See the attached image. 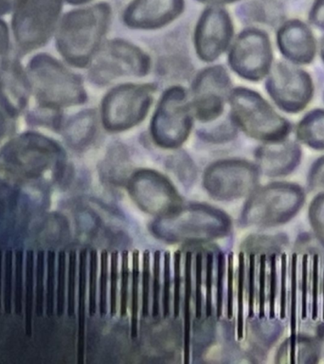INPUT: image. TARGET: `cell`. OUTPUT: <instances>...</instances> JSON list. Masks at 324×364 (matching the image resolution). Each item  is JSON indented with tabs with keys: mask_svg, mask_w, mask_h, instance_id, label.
<instances>
[{
	"mask_svg": "<svg viewBox=\"0 0 324 364\" xmlns=\"http://www.w3.org/2000/svg\"><path fill=\"white\" fill-rule=\"evenodd\" d=\"M111 19L110 6L105 2L76 9L65 14L57 31V48L75 67H85L98 53Z\"/></svg>",
	"mask_w": 324,
	"mask_h": 364,
	"instance_id": "obj_1",
	"label": "cell"
},
{
	"mask_svg": "<svg viewBox=\"0 0 324 364\" xmlns=\"http://www.w3.org/2000/svg\"><path fill=\"white\" fill-rule=\"evenodd\" d=\"M232 228L229 216L207 205L179 207L159 216L151 226L156 237L168 243H205L227 235Z\"/></svg>",
	"mask_w": 324,
	"mask_h": 364,
	"instance_id": "obj_2",
	"label": "cell"
},
{
	"mask_svg": "<svg viewBox=\"0 0 324 364\" xmlns=\"http://www.w3.org/2000/svg\"><path fill=\"white\" fill-rule=\"evenodd\" d=\"M306 202V192L301 185L272 182L250 193L242 210L241 224L264 230L284 226L300 213Z\"/></svg>",
	"mask_w": 324,
	"mask_h": 364,
	"instance_id": "obj_3",
	"label": "cell"
},
{
	"mask_svg": "<svg viewBox=\"0 0 324 364\" xmlns=\"http://www.w3.org/2000/svg\"><path fill=\"white\" fill-rule=\"evenodd\" d=\"M229 99L232 121L247 135L266 144L284 141L289 135L291 124L260 94L239 87L230 94Z\"/></svg>",
	"mask_w": 324,
	"mask_h": 364,
	"instance_id": "obj_4",
	"label": "cell"
},
{
	"mask_svg": "<svg viewBox=\"0 0 324 364\" xmlns=\"http://www.w3.org/2000/svg\"><path fill=\"white\" fill-rule=\"evenodd\" d=\"M28 76L42 105L59 108L87 101L82 80L50 56L34 57L28 65Z\"/></svg>",
	"mask_w": 324,
	"mask_h": 364,
	"instance_id": "obj_5",
	"label": "cell"
},
{
	"mask_svg": "<svg viewBox=\"0 0 324 364\" xmlns=\"http://www.w3.org/2000/svg\"><path fill=\"white\" fill-rule=\"evenodd\" d=\"M155 87L122 85L114 88L102 102V125L110 132H122L141 124L153 102Z\"/></svg>",
	"mask_w": 324,
	"mask_h": 364,
	"instance_id": "obj_6",
	"label": "cell"
},
{
	"mask_svg": "<svg viewBox=\"0 0 324 364\" xmlns=\"http://www.w3.org/2000/svg\"><path fill=\"white\" fill-rule=\"evenodd\" d=\"M193 127L187 93L180 87H173L161 96L152 122L151 135L156 145L175 149L183 144Z\"/></svg>",
	"mask_w": 324,
	"mask_h": 364,
	"instance_id": "obj_7",
	"label": "cell"
},
{
	"mask_svg": "<svg viewBox=\"0 0 324 364\" xmlns=\"http://www.w3.org/2000/svg\"><path fill=\"white\" fill-rule=\"evenodd\" d=\"M61 11L62 0H21L13 17L14 33L19 48L28 51L45 44Z\"/></svg>",
	"mask_w": 324,
	"mask_h": 364,
	"instance_id": "obj_8",
	"label": "cell"
},
{
	"mask_svg": "<svg viewBox=\"0 0 324 364\" xmlns=\"http://www.w3.org/2000/svg\"><path fill=\"white\" fill-rule=\"evenodd\" d=\"M150 67L149 56L141 48L122 40H113L95 54L90 77L95 84L105 85L124 77H144Z\"/></svg>",
	"mask_w": 324,
	"mask_h": 364,
	"instance_id": "obj_9",
	"label": "cell"
},
{
	"mask_svg": "<svg viewBox=\"0 0 324 364\" xmlns=\"http://www.w3.org/2000/svg\"><path fill=\"white\" fill-rule=\"evenodd\" d=\"M260 172L256 165L242 159L215 162L207 168L204 186L219 200H235L249 196L258 188Z\"/></svg>",
	"mask_w": 324,
	"mask_h": 364,
	"instance_id": "obj_10",
	"label": "cell"
},
{
	"mask_svg": "<svg viewBox=\"0 0 324 364\" xmlns=\"http://www.w3.org/2000/svg\"><path fill=\"white\" fill-rule=\"evenodd\" d=\"M267 75V92L281 110L298 113L311 102L314 85L306 71L288 63L278 62Z\"/></svg>",
	"mask_w": 324,
	"mask_h": 364,
	"instance_id": "obj_11",
	"label": "cell"
},
{
	"mask_svg": "<svg viewBox=\"0 0 324 364\" xmlns=\"http://www.w3.org/2000/svg\"><path fill=\"white\" fill-rule=\"evenodd\" d=\"M272 57L269 36L258 28H247L233 44L229 63L242 78L257 82L269 73Z\"/></svg>",
	"mask_w": 324,
	"mask_h": 364,
	"instance_id": "obj_12",
	"label": "cell"
},
{
	"mask_svg": "<svg viewBox=\"0 0 324 364\" xmlns=\"http://www.w3.org/2000/svg\"><path fill=\"white\" fill-rule=\"evenodd\" d=\"M133 200L144 212L161 216L180 207V196L165 176L152 170H141L128 181Z\"/></svg>",
	"mask_w": 324,
	"mask_h": 364,
	"instance_id": "obj_13",
	"label": "cell"
},
{
	"mask_svg": "<svg viewBox=\"0 0 324 364\" xmlns=\"http://www.w3.org/2000/svg\"><path fill=\"white\" fill-rule=\"evenodd\" d=\"M193 109L202 122H212L224 111L225 101L230 94V79L221 65L202 70L193 82Z\"/></svg>",
	"mask_w": 324,
	"mask_h": 364,
	"instance_id": "obj_14",
	"label": "cell"
},
{
	"mask_svg": "<svg viewBox=\"0 0 324 364\" xmlns=\"http://www.w3.org/2000/svg\"><path fill=\"white\" fill-rule=\"evenodd\" d=\"M233 25L229 13L220 6H210L202 13L195 31V47L204 62L217 59L229 48Z\"/></svg>",
	"mask_w": 324,
	"mask_h": 364,
	"instance_id": "obj_15",
	"label": "cell"
},
{
	"mask_svg": "<svg viewBox=\"0 0 324 364\" xmlns=\"http://www.w3.org/2000/svg\"><path fill=\"white\" fill-rule=\"evenodd\" d=\"M184 9V0H133L122 19L131 28L156 30L178 18Z\"/></svg>",
	"mask_w": 324,
	"mask_h": 364,
	"instance_id": "obj_16",
	"label": "cell"
},
{
	"mask_svg": "<svg viewBox=\"0 0 324 364\" xmlns=\"http://www.w3.org/2000/svg\"><path fill=\"white\" fill-rule=\"evenodd\" d=\"M303 151L293 141L269 142L255 152L259 172L269 178H284L291 175L301 164Z\"/></svg>",
	"mask_w": 324,
	"mask_h": 364,
	"instance_id": "obj_17",
	"label": "cell"
},
{
	"mask_svg": "<svg viewBox=\"0 0 324 364\" xmlns=\"http://www.w3.org/2000/svg\"><path fill=\"white\" fill-rule=\"evenodd\" d=\"M278 48L294 64H310L317 53V42L306 23L298 19L284 23L277 33Z\"/></svg>",
	"mask_w": 324,
	"mask_h": 364,
	"instance_id": "obj_18",
	"label": "cell"
},
{
	"mask_svg": "<svg viewBox=\"0 0 324 364\" xmlns=\"http://www.w3.org/2000/svg\"><path fill=\"white\" fill-rule=\"evenodd\" d=\"M58 153V146L50 139L36 134H25L8 145L4 159L11 164L42 166Z\"/></svg>",
	"mask_w": 324,
	"mask_h": 364,
	"instance_id": "obj_19",
	"label": "cell"
},
{
	"mask_svg": "<svg viewBox=\"0 0 324 364\" xmlns=\"http://www.w3.org/2000/svg\"><path fill=\"white\" fill-rule=\"evenodd\" d=\"M320 361V341L314 332L301 331L289 335L275 353V363L315 364Z\"/></svg>",
	"mask_w": 324,
	"mask_h": 364,
	"instance_id": "obj_20",
	"label": "cell"
},
{
	"mask_svg": "<svg viewBox=\"0 0 324 364\" xmlns=\"http://www.w3.org/2000/svg\"><path fill=\"white\" fill-rule=\"evenodd\" d=\"M28 98V85L18 63L11 62L0 70V102L11 115L21 112Z\"/></svg>",
	"mask_w": 324,
	"mask_h": 364,
	"instance_id": "obj_21",
	"label": "cell"
},
{
	"mask_svg": "<svg viewBox=\"0 0 324 364\" xmlns=\"http://www.w3.org/2000/svg\"><path fill=\"white\" fill-rule=\"evenodd\" d=\"M97 131L95 111H82L70 119L64 128V136L73 148H82L90 144Z\"/></svg>",
	"mask_w": 324,
	"mask_h": 364,
	"instance_id": "obj_22",
	"label": "cell"
},
{
	"mask_svg": "<svg viewBox=\"0 0 324 364\" xmlns=\"http://www.w3.org/2000/svg\"><path fill=\"white\" fill-rule=\"evenodd\" d=\"M288 247L289 238L286 233H256L244 239L241 250L247 255L271 256L287 252Z\"/></svg>",
	"mask_w": 324,
	"mask_h": 364,
	"instance_id": "obj_23",
	"label": "cell"
},
{
	"mask_svg": "<svg viewBox=\"0 0 324 364\" xmlns=\"http://www.w3.org/2000/svg\"><path fill=\"white\" fill-rule=\"evenodd\" d=\"M296 136L301 144L315 150H324V110L307 113L296 128Z\"/></svg>",
	"mask_w": 324,
	"mask_h": 364,
	"instance_id": "obj_24",
	"label": "cell"
},
{
	"mask_svg": "<svg viewBox=\"0 0 324 364\" xmlns=\"http://www.w3.org/2000/svg\"><path fill=\"white\" fill-rule=\"evenodd\" d=\"M87 309V252L80 253L78 296V363H84Z\"/></svg>",
	"mask_w": 324,
	"mask_h": 364,
	"instance_id": "obj_25",
	"label": "cell"
},
{
	"mask_svg": "<svg viewBox=\"0 0 324 364\" xmlns=\"http://www.w3.org/2000/svg\"><path fill=\"white\" fill-rule=\"evenodd\" d=\"M192 266L193 255L188 252L186 267H185V291H184V355L185 363H189L190 340V304H192Z\"/></svg>",
	"mask_w": 324,
	"mask_h": 364,
	"instance_id": "obj_26",
	"label": "cell"
},
{
	"mask_svg": "<svg viewBox=\"0 0 324 364\" xmlns=\"http://www.w3.org/2000/svg\"><path fill=\"white\" fill-rule=\"evenodd\" d=\"M34 253H26V278H25V321L26 334L31 337L33 334V284H34Z\"/></svg>",
	"mask_w": 324,
	"mask_h": 364,
	"instance_id": "obj_27",
	"label": "cell"
},
{
	"mask_svg": "<svg viewBox=\"0 0 324 364\" xmlns=\"http://www.w3.org/2000/svg\"><path fill=\"white\" fill-rule=\"evenodd\" d=\"M310 229L324 250V192L317 193L307 210Z\"/></svg>",
	"mask_w": 324,
	"mask_h": 364,
	"instance_id": "obj_28",
	"label": "cell"
},
{
	"mask_svg": "<svg viewBox=\"0 0 324 364\" xmlns=\"http://www.w3.org/2000/svg\"><path fill=\"white\" fill-rule=\"evenodd\" d=\"M244 287H246V255H239L238 296H237V336L239 340L244 338Z\"/></svg>",
	"mask_w": 324,
	"mask_h": 364,
	"instance_id": "obj_29",
	"label": "cell"
},
{
	"mask_svg": "<svg viewBox=\"0 0 324 364\" xmlns=\"http://www.w3.org/2000/svg\"><path fill=\"white\" fill-rule=\"evenodd\" d=\"M139 252L133 255V275H132V301H131V334L136 337L138 334L139 318Z\"/></svg>",
	"mask_w": 324,
	"mask_h": 364,
	"instance_id": "obj_30",
	"label": "cell"
},
{
	"mask_svg": "<svg viewBox=\"0 0 324 364\" xmlns=\"http://www.w3.org/2000/svg\"><path fill=\"white\" fill-rule=\"evenodd\" d=\"M36 277V314L42 317L45 309V253L43 252L37 253Z\"/></svg>",
	"mask_w": 324,
	"mask_h": 364,
	"instance_id": "obj_31",
	"label": "cell"
},
{
	"mask_svg": "<svg viewBox=\"0 0 324 364\" xmlns=\"http://www.w3.org/2000/svg\"><path fill=\"white\" fill-rule=\"evenodd\" d=\"M13 259L14 252H7L4 258V284H3V304L6 314H10L13 309Z\"/></svg>",
	"mask_w": 324,
	"mask_h": 364,
	"instance_id": "obj_32",
	"label": "cell"
},
{
	"mask_svg": "<svg viewBox=\"0 0 324 364\" xmlns=\"http://www.w3.org/2000/svg\"><path fill=\"white\" fill-rule=\"evenodd\" d=\"M47 298H45V313L48 317H53L54 298H55V252H48L47 256Z\"/></svg>",
	"mask_w": 324,
	"mask_h": 364,
	"instance_id": "obj_33",
	"label": "cell"
},
{
	"mask_svg": "<svg viewBox=\"0 0 324 364\" xmlns=\"http://www.w3.org/2000/svg\"><path fill=\"white\" fill-rule=\"evenodd\" d=\"M306 187L309 193L324 192V156L313 162L310 167Z\"/></svg>",
	"mask_w": 324,
	"mask_h": 364,
	"instance_id": "obj_34",
	"label": "cell"
},
{
	"mask_svg": "<svg viewBox=\"0 0 324 364\" xmlns=\"http://www.w3.org/2000/svg\"><path fill=\"white\" fill-rule=\"evenodd\" d=\"M24 253L21 250L16 252V281H14V312L22 316L23 309V258Z\"/></svg>",
	"mask_w": 324,
	"mask_h": 364,
	"instance_id": "obj_35",
	"label": "cell"
},
{
	"mask_svg": "<svg viewBox=\"0 0 324 364\" xmlns=\"http://www.w3.org/2000/svg\"><path fill=\"white\" fill-rule=\"evenodd\" d=\"M58 276H57V315L62 316L65 312V253L58 255Z\"/></svg>",
	"mask_w": 324,
	"mask_h": 364,
	"instance_id": "obj_36",
	"label": "cell"
},
{
	"mask_svg": "<svg viewBox=\"0 0 324 364\" xmlns=\"http://www.w3.org/2000/svg\"><path fill=\"white\" fill-rule=\"evenodd\" d=\"M76 262V252H71L68 261V315L70 317H72L75 312Z\"/></svg>",
	"mask_w": 324,
	"mask_h": 364,
	"instance_id": "obj_37",
	"label": "cell"
},
{
	"mask_svg": "<svg viewBox=\"0 0 324 364\" xmlns=\"http://www.w3.org/2000/svg\"><path fill=\"white\" fill-rule=\"evenodd\" d=\"M293 252L315 255V253L324 252V250L318 244L313 233L307 232L297 236L294 242V247H293Z\"/></svg>",
	"mask_w": 324,
	"mask_h": 364,
	"instance_id": "obj_38",
	"label": "cell"
},
{
	"mask_svg": "<svg viewBox=\"0 0 324 364\" xmlns=\"http://www.w3.org/2000/svg\"><path fill=\"white\" fill-rule=\"evenodd\" d=\"M107 282H108V253L102 252L101 256V275H99V310L101 314L107 312Z\"/></svg>",
	"mask_w": 324,
	"mask_h": 364,
	"instance_id": "obj_39",
	"label": "cell"
},
{
	"mask_svg": "<svg viewBox=\"0 0 324 364\" xmlns=\"http://www.w3.org/2000/svg\"><path fill=\"white\" fill-rule=\"evenodd\" d=\"M161 296V252H156L153 255V315L159 313V297Z\"/></svg>",
	"mask_w": 324,
	"mask_h": 364,
	"instance_id": "obj_40",
	"label": "cell"
},
{
	"mask_svg": "<svg viewBox=\"0 0 324 364\" xmlns=\"http://www.w3.org/2000/svg\"><path fill=\"white\" fill-rule=\"evenodd\" d=\"M150 255L145 252L144 255V273H142V314L144 317L148 314L149 306L150 287Z\"/></svg>",
	"mask_w": 324,
	"mask_h": 364,
	"instance_id": "obj_41",
	"label": "cell"
},
{
	"mask_svg": "<svg viewBox=\"0 0 324 364\" xmlns=\"http://www.w3.org/2000/svg\"><path fill=\"white\" fill-rule=\"evenodd\" d=\"M97 252L90 253V314L96 312V287H97Z\"/></svg>",
	"mask_w": 324,
	"mask_h": 364,
	"instance_id": "obj_42",
	"label": "cell"
},
{
	"mask_svg": "<svg viewBox=\"0 0 324 364\" xmlns=\"http://www.w3.org/2000/svg\"><path fill=\"white\" fill-rule=\"evenodd\" d=\"M111 314L115 315L117 311V291H118V255L112 253L111 255Z\"/></svg>",
	"mask_w": 324,
	"mask_h": 364,
	"instance_id": "obj_43",
	"label": "cell"
},
{
	"mask_svg": "<svg viewBox=\"0 0 324 364\" xmlns=\"http://www.w3.org/2000/svg\"><path fill=\"white\" fill-rule=\"evenodd\" d=\"M170 255L165 253L164 256V292H163V314L164 317L170 315L171 300V267Z\"/></svg>",
	"mask_w": 324,
	"mask_h": 364,
	"instance_id": "obj_44",
	"label": "cell"
},
{
	"mask_svg": "<svg viewBox=\"0 0 324 364\" xmlns=\"http://www.w3.org/2000/svg\"><path fill=\"white\" fill-rule=\"evenodd\" d=\"M128 277H129V270H128V255L124 252L122 255V291H121V312L122 316L125 315L127 309V295H128Z\"/></svg>",
	"mask_w": 324,
	"mask_h": 364,
	"instance_id": "obj_45",
	"label": "cell"
},
{
	"mask_svg": "<svg viewBox=\"0 0 324 364\" xmlns=\"http://www.w3.org/2000/svg\"><path fill=\"white\" fill-rule=\"evenodd\" d=\"M224 276H225V257L224 255H218V276H217V317L222 315L223 309L224 293Z\"/></svg>",
	"mask_w": 324,
	"mask_h": 364,
	"instance_id": "obj_46",
	"label": "cell"
},
{
	"mask_svg": "<svg viewBox=\"0 0 324 364\" xmlns=\"http://www.w3.org/2000/svg\"><path fill=\"white\" fill-rule=\"evenodd\" d=\"M206 312L207 315L212 313V266L213 256L212 255H207L206 264Z\"/></svg>",
	"mask_w": 324,
	"mask_h": 364,
	"instance_id": "obj_47",
	"label": "cell"
},
{
	"mask_svg": "<svg viewBox=\"0 0 324 364\" xmlns=\"http://www.w3.org/2000/svg\"><path fill=\"white\" fill-rule=\"evenodd\" d=\"M309 20L315 27L324 30V0H315L309 11Z\"/></svg>",
	"mask_w": 324,
	"mask_h": 364,
	"instance_id": "obj_48",
	"label": "cell"
},
{
	"mask_svg": "<svg viewBox=\"0 0 324 364\" xmlns=\"http://www.w3.org/2000/svg\"><path fill=\"white\" fill-rule=\"evenodd\" d=\"M196 317L201 316L202 309V256H196Z\"/></svg>",
	"mask_w": 324,
	"mask_h": 364,
	"instance_id": "obj_49",
	"label": "cell"
},
{
	"mask_svg": "<svg viewBox=\"0 0 324 364\" xmlns=\"http://www.w3.org/2000/svg\"><path fill=\"white\" fill-rule=\"evenodd\" d=\"M180 253L176 252L175 255V300H173V309L175 315L178 316L179 312V295H180Z\"/></svg>",
	"mask_w": 324,
	"mask_h": 364,
	"instance_id": "obj_50",
	"label": "cell"
},
{
	"mask_svg": "<svg viewBox=\"0 0 324 364\" xmlns=\"http://www.w3.org/2000/svg\"><path fill=\"white\" fill-rule=\"evenodd\" d=\"M229 277H227V280H229V284H227V316L229 318H232V306H233V255L230 253L229 255Z\"/></svg>",
	"mask_w": 324,
	"mask_h": 364,
	"instance_id": "obj_51",
	"label": "cell"
},
{
	"mask_svg": "<svg viewBox=\"0 0 324 364\" xmlns=\"http://www.w3.org/2000/svg\"><path fill=\"white\" fill-rule=\"evenodd\" d=\"M9 48V31L5 23L0 20V65L4 61Z\"/></svg>",
	"mask_w": 324,
	"mask_h": 364,
	"instance_id": "obj_52",
	"label": "cell"
},
{
	"mask_svg": "<svg viewBox=\"0 0 324 364\" xmlns=\"http://www.w3.org/2000/svg\"><path fill=\"white\" fill-rule=\"evenodd\" d=\"M314 334L320 341L321 361H324V321H318L315 324Z\"/></svg>",
	"mask_w": 324,
	"mask_h": 364,
	"instance_id": "obj_53",
	"label": "cell"
},
{
	"mask_svg": "<svg viewBox=\"0 0 324 364\" xmlns=\"http://www.w3.org/2000/svg\"><path fill=\"white\" fill-rule=\"evenodd\" d=\"M21 0H0V16L13 10Z\"/></svg>",
	"mask_w": 324,
	"mask_h": 364,
	"instance_id": "obj_54",
	"label": "cell"
},
{
	"mask_svg": "<svg viewBox=\"0 0 324 364\" xmlns=\"http://www.w3.org/2000/svg\"><path fill=\"white\" fill-rule=\"evenodd\" d=\"M198 1L210 6H221L230 4V3L238 1V0H198Z\"/></svg>",
	"mask_w": 324,
	"mask_h": 364,
	"instance_id": "obj_55",
	"label": "cell"
},
{
	"mask_svg": "<svg viewBox=\"0 0 324 364\" xmlns=\"http://www.w3.org/2000/svg\"><path fill=\"white\" fill-rule=\"evenodd\" d=\"M8 130V124L4 115L0 111V139L4 136Z\"/></svg>",
	"mask_w": 324,
	"mask_h": 364,
	"instance_id": "obj_56",
	"label": "cell"
},
{
	"mask_svg": "<svg viewBox=\"0 0 324 364\" xmlns=\"http://www.w3.org/2000/svg\"><path fill=\"white\" fill-rule=\"evenodd\" d=\"M2 253L0 252V310H1L2 298Z\"/></svg>",
	"mask_w": 324,
	"mask_h": 364,
	"instance_id": "obj_57",
	"label": "cell"
},
{
	"mask_svg": "<svg viewBox=\"0 0 324 364\" xmlns=\"http://www.w3.org/2000/svg\"><path fill=\"white\" fill-rule=\"evenodd\" d=\"M65 1L71 5H82L92 1V0H65Z\"/></svg>",
	"mask_w": 324,
	"mask_h": 364,
	"instance_id": "obj_58",
	"label": "cell"
},
{
	"mask_svg": "<svg viewBox=\"0 0 324 364\" xmlns=\"http://www.w3.org/2000/svg\"><path fill=\"white\" fill-rule=\"evenodd\" d=\"M320 55H321V58H323V60L324 61V38L323 40H321Z\"/></svg>",
	"mask_w": 324,
	"mask_h": 364,
	"instance_id": "obj_59",
	"label": "cell"
}]
</instances>
